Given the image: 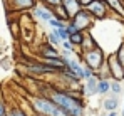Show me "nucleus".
Returning <instances> with one entry per match:
<instances>
[{"instance_id":"f3484780","label":"nucleus","mask_w":124,"mask_h":116,"mask_svg":"<svg viewBox=\"0 0 124 116\" xmlns=\"http://www.w3.org/2000/svg\"><path fill=\"white\" fill-rule=\"evenodd\" d=\"M114 56H116V59H117V61H119V64L124 67V44H121V45H119V49H117V52H116Z\"/></svg>"},{"instance_id":"0eeeda50","label":"nucleus","mask_w":124,"mask_h":116,"mask_svg":"<svg viewBox=\"0 0 124 116\" xmlns=\"http://www.w3.org/2000/svg\"><path fill=\"white\" fill-rule=\"evenodd\" d=\"M107 64H109V71L112 72V76L116 77L117 81L124 79V67L119 64V61L116 59V56H111L109 61H107Z\"/></svg>"},{"instance_id":"f03ea898","label":"nucleus","mask_w":124,"mask_h":116,"mask_svg":"<svg viewBox=\"0 0 124 116\" xmlns=\"http://www.w3.org/2000/svg\"><path fill=\"white\" fill-rule=\"evenodd\" d=\"M32 103H34L35 109H37L39 113H44V115H49V116H59V115L62 113V109L59 108V106H55L54 103H50V101H47V99L34 98V99H32Z\"/></svg>"},{"instance_id":"6e6552de","label":"nucleus","mask_w":124,"mask_h":116,"mask_svg":"<svg viewBox=\"0 0 124 116\" xmlns=\"http://www.w3.org/2000/svg\"><path fill=\"white\" fill-rule=\"evenodd\" d=\"M62 7L65 9L69 19H72V17L81 10V3H79V0H62Z\"/></svg>"},{"instance_id":"393cba45","label":"nucleus","mask_w":124,"mask_h":116,"mask_svg":"<svg viewBox=\"0 0 124 116\" xmlns=\"http://www.w3.org/2000/svg\"><path fill=\"white\" fill-rule=\"evenodd\" d=\"M10 116H25L22 111H19V109H14L12 113H10Z\"/></svg>"},{"instance_id":"4468645a","label":"nucleus","mask_w":124,"mask_h":116,"mask_svg":"<svg viewBox=\"0 0 124 116\" xmlns=\"http://www.w3.org/2000/svg\"><path fill=\"white\" fill-rule=\"evenodd\" d=\"M109 88H111V82H109V81H106V79L97 81V93L104 94V93H107V91H109Z\"/></svg>"},{"instance_id":"7ed1b4c3","label":"nucleus","mask_w":124,"mask_h":116,"mask_svg":"<svg viewBox=\"0 0 124 116\" xmlns=\"http://www.w3.org/2000/svg\"><path fill=\"white\" fill-rule=\"evenodd\" d=\"M84 57H85V62H87V67H91V69L101 67V64L104 62V54H102V51H101L99 47L89 49V51L84 54Z\"/></svg>"},{"instance_id":"412c9836","label":"nucleus","mask_w":124,"mask_h":116,"mask_svg":"<svg viewBox=\"0 0 124 116\" xmlns=\"http://www.w3.org/2000/svg\"><path fill=\"white\" fill-rule=\"evenodd\" d=\"M92 76H94V72H92V69H91V67L84 69V72H82V79H89V77H92Z\"/></svg>"},{"instance_id":"423d86ee","label":"nucleus","mask_w":124,"mask_h":116,"mask_svg":"<svg viewBox=\"0 0 124 116\" xmlns=\"http://www.w3.org/2000/svg\"><path fill=\"white\" fill-rule=\"evenodd\" d=\"M8 10H23L35 5V0H3Z\"/></svg>"},{"instance_id":"cd10ccee","label":"nucleus","mask_w":124,"mask_h":116,"mask_svg":"<svg viewBox=\"0 0 124 116\" xmlns=\"http://www.w3.org/2000/svg\"><path fill=\"white\" fill-rule=\"evenodd\" d=\"M123 116H124V109H123Z\"/></svg>"},{"instance_id":"ddd939ff","label":"nucleus","mask_w":124,"mask_h":116,"mask_svg":"<svg viewBox=\"0 0 124 116\" xmlns=\"http://www.w3.org/2000/svg\"><path fill=\"white\" fill-rule=\"evenodd\" d=\"M42 56L44 57H59V52L55 51V47L54 45H45L44 49H42Z\"/></svg>"},{"instance_id":"dca6fc26","label":"nucleus","mask_w":124,"mask_h":116,"mask_svg":"<svg viewBox=\"0 0 124 116\" xmlns=\"http://www.w3.org/2000/svg\"><path fill=\"white\" fill-rule=\"evenodd\" d=\"M104 108L109 109V111H114L117 108V99H106L104 101Z\"/></svg>"},{"instance_id":"39448f33","label":"nucleus","mask_w":124,"mask_h":116,"mask_svg":"<svg viewBox=\"0 0 124 116\" xmlns=\"http://www.w3.org/2000/svg\"><path fill=\"white\" fill-rule=\"evenodd\" d=\"M85 10H87L94 19H106V15H107V5H106L104 0H92V2L85 7Z\"/></svg>"},{"instance_id":"20e7f679","label":"nucleus","mask_w":124,"mask_h":116,"mask_svg":"<svg viewBox=\"0 0 124 116\" xmlns=\"http://www.w3.org/2000/svg\"><path fill=\"white\" fill-rule=\"evenodd\" d=\"M92 20H94V17L87 12V10H79L72 19H70V22L77 27V30H85V29H89L91 25H92Z\"/></svg>"},{"instance_id":"aec40b11","label":"nucleus","mask_w":124,"mask_h":116,"mask_svg":"<svg viewBox=\"0 0 124 116\" xmlns=\"http://www.w3.org/2000/svg\"><path fill=\"white\" fill-rule=\"evenodd\" d=\"M109 89H112L116 94H119V93H121V84H119L117 81H114V82H111V88H109Z\"/></svg>"},{"instance_id":"c85d7f7f","label":"nucleus","mask_w":124,"mask_h":116,"mask_svg":"<svg viewBox=\"0 0 124 116\" xmlns=\"http://www.w3.org/2000/svg\"><path fill=\"white\" fill-rule=\"evenodd\" d=\"M123 2H124V0H123Z\"/></svg>"},{"instance_id":"1a4fd4ad","label":"nucleus","mask_w":124,"mask_h":116,"mask_svg":"<svg viewBox=\"0 0 124 116\" xmlns=\"http://www.w3.org/2000/svg\"><path fill=\"white\" fill-rule=\"evenodd\" d=\"M34 17L39 20H44V22H49V20L54 17V14L44 7H34Z\"/></svg>"},{"instance_id":"5701e85b","label":"nucleus","mask_w":124,"mask_h":116,"mask_svg":"<svg viewBox=\"0 0 124 116\" xmlns=\"http://www.w3.org/2000/svg\"><path fill=\"white\" fill-rule=\"evenodd\" d=\"M49 5H54V7H57V5H61L62 3V0H45Z\"/></svg>"},{"instance_id":"a878e982","label":"nucleus","mask_w":124,"mask_h":116,"mask_svg":"<svg viewBox=\"0 0 124 116\" xmlns=\"http://www.w3.org/2000/svg\"><path fill=\"white\" fill-rule=\"evenodd\" d=\"M0 116H3V106L0 104Z\"/></svg>"},{"instance_id":"9d476101","label":"nucleus","mask_w":124,"mask_h":116,"mask_svg":"<svg viewBox=\"0 0 124 116\" xmlns=\"http://www.w3.org/2000/svg\"><path fill=\"white\" fill-rule=\"evenodd\" d=\"M104 2H106V5H107L109 9L116 10L119 15H123V17H124V5H123V0H104Z\"/></svg>"},{"instance_id":"6ab92c4d","label":"nucleus","mask_w":124,"mask_h":116,"mask_svg":"<svg viewBox=\"0 0 124 116\" xmlns=\"http://www.w3.org/2000/svg\"><path fill=\"white\" fill-rule=\"evenodd\" d=\"M54 32L61 37V40H69V32L65 30V27L64 29H54Z\"/></svg>"},{"instance_id":"bb28decb","label":"nucleus","mask_w":124,"mask_h":116,"mask_svg":"<svg viewBox=\"0 0 124 116\" xmlns=\"http://www.w3.org/2000/svg\"><path fill=\"white\" fill-rule=\"evenodd\" d=\"M106 116H116V113L114 111H109V115H106Z\"/></svg>"},{"instance_id":"2eb2a0df","label":"nucleus","mask_w":124,"mask_h":116,"mask_svg":"<svg viewBox=\"0 0 124 116\" xmlns=\"http://www.w3.org/2000/svg\"><path fill=\"white\" fill-rule=\"evenodd\" d=\"M49 25L54 27V29H64V27H65V22H62V20L57 19V17H52V19L49 20Z\"/></svg>"},{"instance_id":"f8f14e48","label":"nucleus","mask_w":124,"mask_h":116,"mask_svg":"<svg viewBox=\"0 0 124 116\" xmlns=\"http://www.w3.org/2000/svg\"><path fill=\"white\" fill-rule=\"evenodd\" d=\"M69 42L72 44V45H81L84 42V34L81 30H77V32H72L70 36H69Z\"/></svg>"},{"instance_id":"f257e3e1","label":"nucleus","mask_w":124,"mask_h":116,"mask_svg":"<svg viewBox=\"0 0 124 116\" xmlns=\"http://www.w3.org/2000/svg\"><path fill=\"white\" fill-rule=\"evenodd\" d=\"M52 101L61 108L65 116H82V104L76 98H70L64 93H54Z\"/></svg>"},{"instance_id":"b1692460","label":"nucleus","mask_w":124,"mask_h":116,"mask_svg":"<svg viewBox=\"0 0 124 116\" xmlns=\"http://www.w3.org/2000/svg\"><path fill=\"white\" fill-rule=\"evenodd\" d=\"M91 2H92V0H79V3H81V7H84V9H85V7H87V5H89Z\"/></svg>"},{"instance_id":"a211bd4d","label":"nucleus","mask_w":124,"mask_h":116,"mask_svg":"<svg viewBox=\"0 0 124 116\" xmlns=\"http://www.w3.org/2000/svg\"><path fill=\"white\" fill-rule=\"evenodd\" d=\"M49 42H50V45H54V47H55V45H59V44H61V37H59L55 32H50V34H49Z\"/></svg>"},{"instance_id":"9b49d317","label":"nucleus","mask_w":124,"mask_h":116,"mask_svg":"<svg viewBox=\"0 0 124 116\" xmlns=\"http://www.w3.org/2000/svg\"><path fill=\"white\" fill-rule=\"evenodd\" d=\"M97 93V79L92 76L87 79V86H85V94H96Z\"/></svg>"},{"instance_id":"4be33fe9","label":"nucleus","mask_w":124,"mask_h":116,"mask_svg":"<svg viewBox=\"0 0 124 116\" xmlns=\"http://www.w3.org/2000/svg\"><path fill=\"white\" fill-rule=\"evenodd\" d=\"M62 45H64V49H65V51H69V52H70V51H72V47H74L69 40H64V44H62Z\"/></svg>"}]
</instances>
